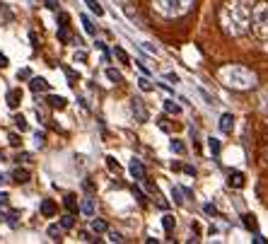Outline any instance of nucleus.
Masks as SVG:
<instances>
[{"label": "nucleus", "instance_id": "nucleus-30", "mask_svg": "<svg viewBox=\"0 0 268 244\" xmlns=\"http://www.w3.org/2000/svg\"><path fill=\"white\" fill-rule=\"evenodd\" d=\"M12 121H15V126L19 128V133H22V131H27V119H24L22 114H19V116H15Z\"/></svg>", "mask_w": 268, "mask_h": 244}, {"label": "nucleus", "instance_id": "nucleus-10", "mask_svg": "<svg viewBox=\"0 0 268 244\" xmlns=\"http://www.w3.org/2000/svg\"><path fill=\"white\" fill-rule=\"evenodd\" d=\"M5 99H7V107L10 109H17L19 104H22V90H10Z\"/></svg>", "mask_w": 268, "mask_h": 244}, {"label": "nucleus", "instance_id": "nucleus-45", "mask_svg": "<svg viewBox=\"0 0 268 244\" xmlns=\"http://www.w3.org/2000/svg\"><path fill=\"white\" fill-rule=\"evenodd\" d=\"M75 61L85 63V61H87V54H85V51H77V54H75Z\"/></svg>", "mask_w": 268, "mask_h": 244}, {"label": "nucleus", "instance_id": "nucleus-33", "mask_svg": "<svg viewBox=\"0 0 268 244\" xmlns=\"http://www.w3.org/2000/svg\"><path fill=\"white\" fill-rule=\"evenodd\" d=\"M17 80H32V70H29V68H22V70H17Z\"/></svg>", "mask_w": 268, "mask_h": 244}, {"label": "nucleus", "instance_id": "nucleus-51", "mask_svg": "<svg viewBox=\"0 0 268 244\" xmlns=\"http://www.w3.org/2000/svg\"><path fill=\"white\" fill-rule=\"evenodd\" d=\"M5 220H7V213H2V210H0V223H5Z\"/></svg>", "mask_w": 268, "mask_h": 244}, {"label": "nucleus", "instance_id": "nucleus-18", "mask_svg": "<svg viewBox=\"0 0 268 244\" xmlns=\"http://www.w3.org/2000/svg\"><path fill=\"white\" fill-rule=\"evenodd\" d=\"M85 5H87V7L92 10V12H94V15H97V17H102V15H104V7L99 5V0H85Z\"/></svg>", "mask_w": 268, "mask_h": 244}, {"label": "nucleus", "instance_id": "nucleus-15", "mask_svg": "<svg viewBox=\"0 0 268 244\" xmlns=\"http://www.w3.org/2000/svg\"><path fill=\"white\" fill-rule=\"evenodd\" d=\"M63 206L68 208V213H77V196H75V193H68V196H66V198H63Z\"/></svg>", "mask_w": 268, "mask_h": 244}, {"label": "nucleus", "instance_id": "nucleus-42", "mask_svg": "<svg viewBox=\"0 0 268 244\" xmlns=\"http://www.w3.org/2000/svg\"><path fill=\"white\" fill-rule=\"evenodd\" d=\"M58 22H61L58 27H63V24H68V22H70V17H68V12H61V15H58Z\"/></svg>", "mask_w": 268, "mask_h": 244}, {"label": "nucleus", "instance_id": "nucleus-6", "mask_svg": "<svg viewBox=\"0 0 268 244\" xmlns=\"http://www.w3.org/2000/svg\"><path fill=\"white\" fill-rule=\"evenodd\" d=\"M128 169H131V174H133V179H138V182H145V167L140 160H131V165H128Z\"/></svg>", "mask_w": 268, "mask_h": 244}, {"label": "nucleus", "instance_id": "nucleus-35", "mask_svg": "<svg viewBox=\"0 0 268 244\" xmlns=\"http://www.w3.org/2000/svg\"><path fill=\"white\" fill-rule=\"evenodd\" d=\"M66 75H68V80H70V85H75V82L80 80V75H77L75 70H70V68H66Z\"/></svg>", "mask_w": 268, "mask_h": 244}, {"label": "nucleus", "instance_id": "nucleus-49", "mask_svg": "<svg viewBox=\"0 0 268 244\" xmlns=\"http://www.w3.org/2000/svg\"><path fill=\"white\" fill-rule=\"evenodd\" d=\"M143 46L150 51V54H157V46H152V44H143Z\"/></svg>", "mask_w": 268, "mask_h": 244}, {"label": "nucleus", "instance_id": "nucleus-43", "mask_svg": "<svg viewBox=\"0 0 268 244\" xmlns=\"http://www.w3.org/2000/svg\"><path fill=\"white\" fill-rule=\"evenodd\" d=\"M44 5H46L49 10H58V0H44Z\"/></svg>", "mask_w": 268, "mask_h": 244}, {"label": "nucleus", "instance_id": "nucleus-19", "mask_svg": "<svg viewBox=\"0 0 268 244\" xmlns=\"http://www.w3.org/2000/svg\"><path fill=\"white\" fill-rule=\"evenodd\" d=\"M80 210H82L87 218H92V215H94V198H85L82 206H80Z\"/></svg>", "mask_w": 268, "mask_h": 244}, {"label": "nucleus", "instance_id": "nucleus-20", "mask_svg": "<svg viewBox=\"0 0 268 244\" xmlns=\"http://www.w3.org/2000/svg\"><path fill=\"white\" fill-rule=\"evenodd\" d=\"M82 27H85V32H87L89 37H97V27H94V24H92V19L87 17V15H82Z\"/></svg>", "mask_w": 268, "mask_h": 244}, {"label": "nucleus", "instance_id": "nucleus-26", "mask_svg": "<svg viewBox=\"0 0 268 244\" xmlns=\"http://www.w3.org/2000/svg\"><path fill=\"white\" fill-rule=\"evenodd\" d=\"M92 232H97V235H99V232H107V223L99 220V218H94V220H92Z\"/></svg>", "mask_w": 268, "mask_h": 244}, {"label": "nucleus", "instance_id": "nucleus-24", "mask_svg": "<svg viewBox=\"0 0 268 244\" xmlns=\"http://www.w3.org/2000/svg\"><path fill=\"white\" fill-rule=\"evenodd\" d=\"M114 56L119 58L121 63H126V65L131 63V58H128V54H126V51H124V49H121V46H114Z\"/></svg>", "mask_w": 268, "mask_h": 244}, {"label": "nucleus", "instance_id": "nucleus-7", "mask_svg": "<svg viewBox=\"0 0 268 244\" xmlns=\"http://www.w3.org/2000/svg\"><path fill=\"white\" fill-rule=\"evenodd\" d=\"M217 126H220V131H222V133H227V135H230V133L234 131V116H232L230 112L222 114V116H220V123H217Z\"/></svg>", "mask_w": 268, "mask_h": 244}, {"label": "nucleus", "instance_id": "nucleus-29", "mask_svg": "<svg viewBox=\"0 0 268 244\" xmlns=\"http://www.w3.org/2000/svg\"><path fill=\"white\" fill-rule=\"evenodd\" d=\"M107 167L111 169L114 174H119V172H121V165H119V162H116V160H114L111 155H109V157H107Z\"/></svg>", "mask_w": 268, "mask_h": 244}, {"label": "nucleus", "instance_id": "nucleus-23", "mask_svg": "<svg viewBox=\"0 0 268 244\" xmlns=\"http://www.w3.org/2000/svg\"><path fill=\"white\" fill-rule=\"evenodd\" d=\"M208 150H210L213 157L220 155V140H217V138H208Z\"/></svg>", "mask_w": 268, "mask_h": 244}, {"label": "nucleus", "instance_id": "nucleus-17", "mask_svg": "<svg viewBox=\"0 0 268 244\" xmlns=\"http://www.w3.org/2000/svg\"><path fill=\"white\" fill-rule=\"evenodd\" d=\"M58 41H63V44H70L72 41V34H70V29H68V24L58 27Z\"/></svg>", "mask_w": 268, "mask_h": 244}, {"label": "nucleus", "instance_id": "nucleus-47", "mask_svg": "<svg viewBox=\"0 0 268 244\" xmlns=\"http://www.w3.org/2000/svg\"><path fill=\"white\" fill-rule=\"evenodd\" d=\"M10 63H7V56L5 54H0V68H7Z\"/></svg>", "mask_w": 268, "mask_h": 244}, {"label": "nucleus", "instance_id": "nucleus-50", "mask_svg": "<svg viewBox=\"0 0 268 244\" xmlns=\"http://www.w3.org/2000/svg\"><path fill=\"white\" fill-rule=\"evenodd\" d=\"M29 41H32V46H39V39H36V34H34V32L29 34Z\"/></svg>", "mask_w": 268, "mask_h": 244}, {"label": "nucleus", "instance_id": "nucleus-39", "mask_svg": "<svg viewBox=\"0 0 268 244\" xmlns=\"http://www.w3.org/2000/svg\"><path fill=\"white\" fill-rule=\"evenodd\" d=\"M172 198H174V201H177V203H184V198H181V191H179L177 186L172 188Z\"/></svg>", "mask_w": 268, "mask_h": 244}, {"label": "nucleus", "instance_id": "nucleus-36", "mask_svg": "<svg viewBox=\"0 0 268 244\" xmlns=\"http://www.w3.org/2000/svg\"><path fill=\"white\" fill-rule=\"evenodd\" d=\"M80 240H82V242H94L97 237H92V232H87V230H82V232H80Z\"/></svg>", "mask_w": 268, "mask_h": 244}, {"label": "nucleus", "instance_id": "nucleus-46", "mask_svg": "<svg viewBox=\"0 0 268 244\" xmlns=\"http://www.w3.org/2000/svg\"><path fill=\"white\" fill-rule=\"evenodd\" d=\"M164 77H167L169 82H174V85H177V82H179V75H177V73H167V75H164Z\"/></svg>", "mask_w": 268, "mask_h": 244}, {"label": "nucleus", "instance_id": "nucleus-14", "mask_svg": "<svg viewBox=\"0 0 268 244\" xmlns=\"http://www.w3.org/2000/svg\"><path fill=\"white\" fill-rule=\"evenodd\" d=\"M162 107H164V112L172 114V116H179V114H181V107H179L174 99H164V102H162Z\"/></svg>", "mask_w": 268, "mask_h": 244}, {"label": "nucleus", "instance_id": "nucleus-38", "mask_svg": "<svg viewBox=\"0 0 268 244\" xmlns=\"http://www.w3.org/2000/svg\"><path fill=\"white\" fill-rule=\"evenodd\" d=\"M7 223H10V227H17V225H19L17 213H10V215H7Z\"/></svg>", "mask_w": 268, "mask_h": 244}, {"label": "nucleus", "instance_id": "nucleus-8", "mask_svg": "<svg viewBox=\"0 0 268 244\" xmlns=\"http://www.w3.org/2000/svg\"><path fill=\"white\" fill-rule=\"evenodd\" d=\"M247 184V177L242 174V172H232L230 177H227V186L230 188H244Z\"/></svg>", "mask_w": 268, "mask_h": 244}, {"label": "nucleus", "instance_id": "nucleus-52", "mask_svg": "<svg viewBox=\"0 0 268 244\" xmlns=\"http://www.w3.org/2000/svg\"><path fill=\"white\" fill-rule=\"evenodd\" d=\"M0 184H7V177L5 174H0Z\"/></svg>", "mask_w": 268, "mask_h": 244}, {"label": "nucleus", "instance_id": "nucleus-4", "mask_svg": "<svg viewBox=\"0 0 268 244\" xmlns=\"http://www.w3.org/2000/svg\"><path fill=\"white\" fill-rule=\"evenodd\" d=\"M251 32L259 41L268 44V2H259L251 10Z\"/></svg>", "mask_w": 268, "mask_h": 244}, {"label": "nucleus", "instance_id": "nucleus-31", "mask_svg": "<svg viewBox=\"0 0 268 244\" xmlns=\"http://www.w3.org/2000/svg\"><path fill=\"white\" fill-rule=\"evenodd\" d=\"M34 143H36V148H44L46 145V133H34Z\"/></svg>", "mask_w": 268, "mask_h": 244}, {"label": "nucleus", "instance_id": "nucleus-53", "mask_svg": "<svg viewBox=\"0 0 268 244\" xmlns=\"http://www.w3.org/2000/svg\"><path fill=\"white\" fill-rule=\"evenodd\" d=\"M0 160H2V152H0Z\"/></svg>", "mask_w": 268, "mask_h": 244}, {"label": "nucleus", "instance_id": "nucleus-48", "mask_svg": "<svg viewBox=\"0 0 268 244\" xmlns=\"http://www.w3.org/2000/svg\"><path fill=\"white\" fill-rule=\"evenodd\" d=\"M7 198H10V196L2 191V193H0V206H5V203H7Z\"/></svg>", "mask_w": 268, "mask_h": 244}, {"label": "nucleus", "instance_id": "nucleus-27", "mask_svg": "<svg viewBox=\"0 0 268 244\" xmlns=\"http://www.w3.org/2000/svg\"><path fill=\"white\" fill-rule=\"evenodd\" d=\"M138 87H140L143 92H152V90H155V85H152V82L147 80V75H145V77H140V80H138Z\"/></svg>", "mask_w": 268, "mask_h": 244}, {"label": "nucleus", "instance_id": "nucleus-5", "mask_svg": "<svg viewBox=\"0 0 268 244\" xmlns=\"http://www.w3.org/2000/svg\"><path fill=\"white\" fill-rule=\"evenodd\" d=\"M131 112H133V116H135V121H138V123H145V121H147V116H150V114H147V107L143 104V99H138V97H133V99H131Z\"/></svg>", "mask_w": 268, "mask_h": 244}, {"label": "nucleus", "instance_id": "nucleus-9", "mask_svg": "<svg viewBox=\"0 0 268 244\" xmlns=\"http://www.w3.org/2000/svg\"><path fill=\"white\" fill-rule=\"evenodd\" d=\"M49 87H51V85H49L44 77H32V82H29V90L36 92V94H39V92H49Z\"/></svg>", "mask_w": 268, "mask_h": 244}, {"label": "nucleus", "instance_id": "nucleus-44", "mask_svg": "<svg viewBox=\"0 0 268 244\" xmlns=\"http://www.w3.org/2000/svg\"><path fill=\"white\" fill-rule=\"evenodd\" d=\"M133 193H135V198H138L140 203H145V196H143V191H140V188H135V186H133Z\"/></svg>", "mask_w": 268, "mask_h": 244}, {"label": "nucleus", "instance_id": "nucleus-34", "mask_svg": "<svg viewBox=\"0 0 268 244\" xmlns=\"http://www.w3.org/2000/svg\"><path fill=\"white\" fill-rule=\"evenodd\" d=\"M7 140H10V145H12V148H19V145H22V138H19L17 133H10V138H7Z\"/></svg>", "mask_w": 268, "mask_h": 244}, {"label": "nucleus", "instance_id": "nucleus-3", "mask_svg": "<svg viewBox=\"0 0 268 244\" xmlns=\"http://www.w3.org/2000/svg\"><path fill=\"white\" fill-rule=\"evenodd\" d=\"M194 2L196 0H152L155 10L160 12L162 17H169V19L184 17L186 12H191Z\"/></svg>", "mask_w": 268, "mask_h": 244}, {"label": "nucleus", "instance_id": "nucleus-28", "mask_svg": "<svg viewBox=\"0 0 268 244\" xmlns=\"http://www.w3.org/2000/svg\"><path fill=\"white\" fill-rule=\"evenodd\" d=\"M61 227H63V230H72V227H75V218H72V213H68V215L61 220Z\"/></svg>", "mask_w": 268, "mask_h": 244}, {"label": "nucleus", "instance_id": "nucleus-22", "mask_svg": "<svg viewBox=\"0 0 268 244\" xmlns=\"http://www.w3.org/2000/svg\"><path fill=\"white\" fill-rule=\"evenodd\" d=\"M169 148H172V152H177V155H184V152H186V145H184V143H181L179 138H172Z\"/></svg>", "mask_w": 268, "mask_h": 244}, {"label": "nucleus", "instance_id": "nucleus-1", "mask_svg": "<svg viewBox=\"0 0 268 244\" xmlns=\"http://www.w3.org/2000/svg\"><path fill=\"white\" fill-rule=\"evenodd\" d=\"M220 24L225 34L230 37H244L251 32V7L247 0H227L220 10Z\"/></svg>", "mask_w": 268, "mask_h": 244}, {"label": "nucleus", "instance_id": "nucleus-32", "mask_svg": "<svg viewBox=\"0 0 268 244\" xmlns=\"http://www.w3.org/2000/svg\"><path fill=\"white\" fill-rule=\"evenodd\" d=\"M244 225L249 227V230H256V218H254L251 213H247V215H244Z\"/></svg>", "mask_w": 268, "mask_h": 244}, {"label": "nucleus", "instance_id": "nucleus-41", "mask_svg": "<svg viewBox=\"0 0 268 244\" xmlns=\"http://www.w3.org/2000/svg\"><path fill=\"white\" fill-rule=\"evenodd\" d=\"M203 210H205L208 215H217V208H215L213 203H205V206H203Z\"/></svg>", "mask_w": 268, "mask_h": 244}, {"label": "nucleus", "instance_id": "nucleus-40", "mask_svg": "<svg viewBox=\"0 0 268 244\" xmlns=\"http://www.w3.org/2000/svg\"><path fill=\"white\" fill-rule=\"evenodd\" d=\"M15 160H17V162H29V160H32V155H29V152H19Z\"/></svg>", "mask_w": 268, "mask_h": 244}, {"label": "nucleus", "instance_id": "nucleus-16", "mask_svg": "<svg viewBox=\"0 0 268 244\" xmlns=\"http://www.w3.org/2000/svg\"><path fill=\"white\" fill-rule=\"evenodd\" d=\"M46 235H49V240H54V242H61V240H63V227H58V225H49V230H46Z\"/></svg>", "mask_w": 268, "mask_h": 244}, {"label": "nucleus", "instance_id": "nucleus-12", "mask_svg": "<svg viewBox=\"0 0 268 244\" xmlns=\"http://www.w3.org/2000/svg\"><path fill=\"white\" fill-rule=\"evenodd\" d=\"M29 179H32V174H29L27 169H15V172H12V182H15V184H27Z\"/></svg>", "mask_w": 268, "mask_h": 244}, {"label": "nucleus", "instance_id": "nucleus-13", "mask_svg": "<svg viewBox=\"0 0 268 244\" xmlns=\"http://www.w3.org/2000/svg\"><path fill=\"white\" fill-rule=\"evenodd\" d=\"M54 213H56V203L51 198H44V201H41V215H44V218H51Z\"/></svg>", "mask_w": 268, "mask_h": 244}, {"label": "nucleus", "instance_id": "nucleus-2", "mask_svg": "<svg viewBox=\"0 0 268 244\" xmlns=\"http://www.w3.org/2000/svg\"><path fill=\"white\" fill-rule=\"evenodd\" d=\"M217 80L225 87H230V90H251L259 82L256 73L249 70V68H244V65H222L217 70Z\"/></svg>", "mask_w": 268, "mask_h": 244}, {"label": "nucleus", "instance_id": "nucleus-37", "mask_svg": "<svg viewBox=\"0 0 268 244\" xmlns=\"http://www.w3.org/2000/svg\"><path fill=\"white\" fill-rule=\"evenodd\" d=\"M109 240L111 242H124V235L121 232H109Z\"/></svg>", "mask_w": 268, "mask_h": 244}, {"label": "nucleus", "instance_id": "nucleus-25", "mask_svg": "<svg viewBox=\"0 0 268 244\" xmlns=\"http://www.w3.org/2000/svg\"><path fill=\"white\" fill-rule=\"evenodd\" d=\"M174 225H177L174 215H164V218H162V227H164L167 232H172V230H174Z\"/></svg>", "mask_w": 268, "mask_h": 244}, {"label": "nucleus", "instance_id": "nucleus-11", "mask_svg": "<svg viewBox=\"0 0 268 244\" xmlns=\"http://www.w3.org/2000/svg\"><path fill=\"white\" fill-rule=\"evenodd\" d=\"M46 104H49L51 109H66V104H68V102H66L61 94H51V97L46 99Z\"/></svg>", "mask_w": 268, "mask_h": 244}, {"label": "nucleus", "instance_id": "nucleus-21", "mask_svg": "<svg viewBox=\"0 0 268 244\" xmlns=\"http://www.w3.org/2000/svg\"><path fill=\"white\" fill-rule=\"evenodd\" d=\"M107 77L114 82V85H119V82H124V75L116 70V68H107Z\"/></svg>", "mask_w": 268, "mask_h": 244}]
</instances>
